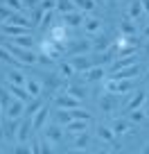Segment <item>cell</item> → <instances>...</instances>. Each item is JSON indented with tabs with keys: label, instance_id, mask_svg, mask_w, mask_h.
Here are the masks:
<instances>
[{
	"label": "cell",
	"instance_id": "1",
	"mask_svg": "<svg viewBox=\"0 0 149 154\" xmlns=\"http://www.w3.org/2000/svg\"><path fill=\"white\" fill-rule=\"evenodd\" d=\"M7 50L18 59V63H25V66H32V63L39 61V57H36L29 48H18V45H14V43H7Z\"/></svg>",
	"mask_w": 149,
	"mask_h": 154
},
{
	"label": "cell",
	"instance_id": "2",
	"mask_svg": "<svg viewBox=\"0 0 149 154\" xmlns=\"http://www.w3.org/2000/svg\"><path fill=\"white\" fill-rule=\"evenodd\" d=\"M131 79H106L104 82V91L113 93V95H120V93H129L131 91Z\"/></svg>",
	"mask_w": 149,
	"mask_h": 154
},
{
	"label": "cell",
	"instance_id": "3",
	"mask_svg": "<svg viewBox=\"0 0 149 154\" xmlns=\"http://www.w3.org/2000/svg\"><path fill=\"white\" fill-rule=\"evenodd\" d=\"M48 116H50V109L43 104L36 113L32 116V129H34V131H41V129H43V125L48 122Z\"/></svg>",
	"mask_w": 149,
	"mask_h": 154
},
{
	"label": "cell",
	"instance_id": "4",
	"mask_svg": "<svg viewBox=\"0 0 149 154\" xmlns=\"http://www.w3.org/2000/svg\"><path fill=\"white\" fill-rule=\"evenodd\" d=\"M61 20L63 25H70V27H79V25H84V11L75 9V11H68V14H61Z\"/></svg>",
	"mask_w": 149,
	"mask_h": 154
},
{
	"label": "cell",
	"instance_id": "5",
	"mask_svg": "<svg viewBox=\"0 0 149 154\" xmlns=\"http://www.w3.org/2000/svg\"><path fill=\"white\" fill-rule=\"evenodd\" d=\"M140 75V66L133 63L129 68H120V70H113V79H136Z\"/></svg>",
	"mask_w": 149,
	"mask_h": 154
},
{
	"label": "cell",
	"instance_id": "6",
	"mask_svg": "<svg viewBox=\"0 0 149 154\" xmlns=\"http://www.w3.org/2000/svg\"><path fill=\"white\" fill-rule=\"evenodd\" d=\"M68 61L75 66V70L77 72H82V70H88V68H93L95 66V59H88V57H84V54H77V57H70Z\"/></svg>",
	"mask_w": 149,
	"mask_h": 154
},
{
	"label": "cell",
	"instance_id": "7",
	"mask_svg": "<svg viewBox=\"0 0 149 154\" xmlns=\"http://www.w3.org/2000/svg\"><path fill=\"white\" fill-rule=\"evenodd\" d=\"M32 118H25L23 122H18V131H16V138H18V143H27V138H29V134H32Z\"/></svg>",
	"mask_w": 149,
	"mask_h": 154
},
{
	"label": "cell",
	"instance_id": "8",
	"mask_svg": "<svg viewBox=\"0 0 149 154\" xmlns=\"http://www.w3.org/2000/svg\"><path fill=\"white\" fill-rule=\"evenodd\" d=\"M54 102H57L59 109H77V106H79V100H77V97H72L70 93L57 95V97H54Z\"/></svg>",
	"mask_w": 149,
	"mask_h": 154
},
{
	"label": "cell",
	"instance_id": "9",
	"mask_svg": "<svg viewBox=\"0 0 149 154\" xmlns=\"http://www.w3.org/2000/svg\"><path fill=\"white\" fill-rule=\"evenodd\" d=\"M25 106H27L25 102H20V100H14V102H11V104L5 109V111H7V118H9V120H18L20 116L25 113Z\"/></svg>",
	"mask_w": 149,
	"mask_h": 154
},
{
	"label": "cell",
	"instance_id": "10",
	"mask_svg": "<svg viewBox=\"0 0 149 154\" xmlns=\"http://www.w3.org/2000/svg\"><path fill=\"white\" fill-rule=\"evenodd\" d=\"M86 50H91V43L84 41V38H79V41H70V43H68V54H70V57H77V54L86 52Z\"/></svg>",
	"mask_w": 149,
	"mask_h": 154
},
{
	"label": "cell",
	"instance_id": "11",
	"mask_svg": "<svg viewBox=\"0 0 149 154\" xmlns=\"http://www.w3.org/2000/svg\"><path fill=\"white\" fill-rule=\"evenodd\" d=\"M7 91H9L11 95L16 97V100L25 102V104H27V102H29V97H32V95L27 93V88H25V86H16V84H7Z\"/></svg>",
	"mask_w": 149,
	"mask_h": 154
},
{
	"label": "cell",
	"instance_id": "12",
	"mask_svg": "<svg viewBox=\"0 0 149 154\" xmlns=\"http://www.w3.org/2000/svg\"><path fill=\"white\" fill-rule=\"evenodd\" d=\"M84 79H86V82H104V68L93 66V68H88V70H84Z\"/></svg>",
	"mask_w": 149,
	"mask_h": 154
},
{
	"label": "cell",
	"instance_id": "13",
	"mask_svg": "<svg viewBox=\"0 0 149 154\" xmlns=\"http://www.w3.org/2000/svg\"><path fill=\"white\" fill-rule=\"evenodd\" d=\"M0 29L14 38V36H23V34H29V29H32V27H23V25H11V23H5Z\"/></svg>",
	"mask_w": 149,
	"mask_h": 154
},
{
	"label": "cell",
	"instance_id": "14",
	"mask_svg": "<svg viewBox=\"0 0 149 154\" xmlns=\"http://www.w3.org/2000/svg\"><path fill=\"white\" fill-rule=\"evenodd\" d=\"M115 104H118V95H113V93H104L102 100H100V106L106 113H113V111H115Z\"/></svg>",
	"mask_w": 149,
	"mask_h": 154
},
{
	"label": "cell",
	"instance_id": "15",
	"mask_svg": "<svg viewBox=\"0 0 149 154\" xmlns=\"http://www.w3.org/2000/svg\"><path fill=\"white\" fill-rule=\"evenodd\" d=\"M86 129H88V120H70L66 125V131H68V134H75V136L84 134Z\"/></svg>",
	"mask_w": 149,
	"mask_h": 154
},
{
	"label": "cell",
	"instance_id": "16",
	"mask_svg": "<svg viewBox=\"0 0 149 154\" xmlns=\"http://www.w3.org/2000/svg\"><path fill=\"white\" fill-rule=\"evenodd\" d=\"M7 79H9V84H16V86H25V82H27V77L20 70H16V68H9V70H7Z\"/></svg>",
	"mask_w": 149,
	"mask_h": 154
},
{
	"label": "cell",
	"instance_id": "17",
	"mask_svg": "<svg viewBox=\"0 0 149 154\" xmlns=\"http://www.w3.org/2000/svg\"><path fill=\"white\" fill-rule=\"evenodd\" d=\"M111 129H113V131H115V134H133V127H131V122L129 120H122V118H120V120H113V127H111Z\"/></svg>",
	"mask_w": 149,
	"mask_h": 154
},
{
	"label": "cell",
	"instance_id": "18",
	"mask_svg": "<svg viewBox=\"0 0 149 154\" xmlns=\"http://www.w3.org/2000/svg\"><path fill=\"white\" fill-rule=\"evenodd\" d=\"M61 136H63L61 125H50L48 129H45V138H48L50 143H61Z\"/></svg>",
	"mask_w": 149,
	"mask_h": 154
},
{
	"label": "cell",
	"instance_id": "19",
	"mask_svg": "<svg viewBox=\"0 0 149 154\" xmlns=\"http://www.w3.org/2000/svg\"><path fill=\"white\" fill-rule=\"evenodd\" d=\"M97 136H100L102 140H106V143H115V131L111 129V127L100 125V127H97Z\"/></svg>",
	"mask_w": 149,
	"mask_h": 154
},
{
	"label": "cell",
	"instance_id": "20",
	"mask_svg": "<svg viewBox=\"0 0 149 154\" xmlns=\"http://www.w3.org/2000/svg\"><path fill=\"white\" fill-rule=\"evenodd\" d=\"M32 41H34V38H32V34H23V36H14V38L9 41V43L18 45V48H29V50H32Z\"/></svg>",
	"mask_w": 149,
	"mask_h": 154
},
{
	"label": "cell",
	"instance_id": "21",
	"mask_svg": "<svg viewBox=\"0 0 149 154\" xmlns=\"http://www.w3.org/2000/svg\"><path fill=\"white\" fill-rule=\"evenodd\" d=\"M133 63H136V57L129 54V57H120L118 61H113L111 68H113V70H120V68H129V66H133Z\"/></svg>",
	"mask_w": 149,
	"mask_h": 154
},
{
	"label": "cell",
	"instance_id": "22",
	"mask_svg": "<svg viewBox=\"0 0 149 154\" xmlns=\"http://www.w3.org/2000/svg\"><path fill=\"white\" fill-rule=\"evenodd\" d=\"M102 27V20L100 18H86L84 20V29H86L88 34H97Z\"/></svg>",
	"mask_w": 149,
	"mask_h": 154
},
{
	"label": "cell",
	"instance_id": "23",
	"mask_svg": "<svg viewBox=\"0 0 149 154\" xmlns=\"http://www.w3.org/2000/svg\"><path fill=\"white\" fill-rule=\"evenodd\" d=\"M25 88H27V93L32 97H39L41 95V84L36 82V79H32V77H27V82H25Z\"/></svg>",
	"mask_w": 149,
	"mask_h": 154
},
{
	"label": "cell",
	"instance_id": "24",
	"mask_svg": "<svg viewBox=\"0 0 149 154\" xmlns=\"http://www.w3.org/2000/svg\"><path fill=\"white\" fill-rule=\"evenodd\" d=\"M72 2H75V7H77L79 11H84V14H86V11H93L97 7L95 0H72Z\"/></svg>",
	"mask_w": 149,
	"mask_h": 154
},
{
	"label": "cell",
	"instance_id": "25",
	"mask_svg": "<svg viewBox=\"0 0 149 154\" xmlns=\"http://www.w3.org/2000/svg\"><path fill=\"white\" fill-rule=\"evenodd\" d=\"M66 93H70V95H72V97H77V100H84V97H86V86H79V84H70Z\"/></svg>",
	"mask_w": 149,
	"mask_h": 154
},
{
	"label": "cell",
	"instance_id": "26",
	"mask_svg": "<svg viewBox=\"0 0 149 154\" xmlns=\"http://www.w3.org/2000/svg\"><path fill=\"white\" fill-rule=\"evenodd\" d=\"M75 72H77V70H75V66H72L70 61H61V66H59V75H61L63 79H68V77H72V75H75Z\"/></svg>",
	"mask_w": 149,
	"mask_h": 154
},
{
	"label": "cell",
	"instance_id": "27",
	"mask_svg": "<svg viewBox=\"0 0 149 154\" xmlns=\"http://www.w3.org/2000/svg\"><path fill=\"white\" fill-rule=\"evenodd\" d=\"M142 102H145V93H136L133 97H131V102L129 104H127V111H136V109H140V106H142Z\"/></svg>",
	"mask_w": 149,
	"mask_h": 154
},
{
	"label": "cell",
	"instance_id": "28",
	"mask_svg": "<svg viewBox=\"0 0 149 154\" xmlns=\"http://www.w3.org/2000/svg\"><path fill=\"white\" fill-rule=\"evenodd\" d=\"M57 9H59V14H68V11H75L77 7H75L72 0H57Z\"/></svg>",
	"mask_w": 149,
	"mask_h": 154
},
{
	"label": "cell",
	"instance_id": "29",
	"mask_svg": "<svg viewBox=\"0 0 149 154\" xmlns=\"http://www.w3.org/2000/svg\"><path fill=\"white\" fill-rule=\"evenodd\" d=\"M41 106H43V104H41V100H39V97H34V100L27 102V106H25V116H29V118H32V116L36 113Z\"/></svg>",
	"mask_w": 149,
	"mask_h": 154
},
{
	"label": "cell",
	"instance_id": "30",
	"mask_svg": "<svg viewBox=\"0 0 149 154\" xmlns=\"http://www.w3.org/2000/svg\"><path fill=\"white\" fill-rule=\"evenodd\" d=\"M70 120H72V113H70V109H61V111L57 113V125H63V127H66Z\"/></svg>",
	"mask_w": 149,
	"mask_h": 154
},
{
	"label": "cell",
	"instance_id": "31",
	"mask_svg": "<svg viewBox=\"0 0 149 154\" xmlns=\"http://www.w3.org/2000/svg\"><path fill=\"white\" fill-rule=\"evenodd\" d=\"M52 41H57V43H61V41H66V27L61 25H57V27L52 29Z\"/></svg>",
	"mask_w": 149,
	"mask_h": 154
},
{
	"label": "cell",
	"instance_id": "32",
	"mask_svg": "<svg viewBox=\"0 0 149 154\" xmlns=\"http://www.w3.org/2000/svg\"><path fill=\"white\" fill-rule=\"evenodd\" d=\"M70 113H72V120H88L91 122V113L88 111H84V109H70Z\"/></svg>",
	"mask_w": 149,
	"mask_h": 154
},
{
	"label": "cell",
	"instance_id": "33",
	"mask_svg": "<svg viewBox=\"0 0 149 154\" xmlns=\"http://www.w3.org/2000/svg\"><path fill=\"white\" fill-rule=\"evenodd\" d=\"M5 5L9 7L11 11H16V14H23V11H25V5H23V0H5Z\"/></svg>",
	"mask_w": 149,
	"mask_h": 154
},
{
	"label": "cell",
	"instance_id": "34",
	"mask_svg": "<svg viewBox=\"0 0 149 154\" xmlns=\"http://www.w3.org/2000/svg\"><path fill=\"white\" fill-rule=\"evenodd\" d=\"M140 14H142V2H140V0H136V2H131V5H129V16H131V18H138V16Z\"/></svg>",
	"mask_w": 149,
	"mask_h": 154
},
{
	"label": "cell",
	"instance_id": "35",
	"mask_svg": "<svg viewBox=\"0 0 149 154\" xmlns=\"http://www.w3.org/2000/svg\"><path fill=\"white\" fill-rule=\"evenodd\" d=\"M122 34H124V36H133L136 34V23L133 20H122Z\"/></svg>",
	"mask_w": 149,
	"mask_h": 154
},
{
	"label": "cell",
	"instance_id": "36",
	"mask_svg": "<svg viewBox=\"0 0 149 154\" xmlns=\"http://www.w3.org/2000/svg\"><path fill=\"white\" fill-rule=\"evenodd\" d=\"M61 79H63V77H59V75H48V82H45V84H48L50 91H54V88L61 86Z\"/></svg>",
	"mask_w": 149,
	"mask_h": 154
},
{
	"label": "cell",
	"instance_id": "37",
	"mask_svg": "<svg viewBox=\"0 0 149 154\" xmlns=\"http://www.w3.org/2000/svg\"><path fill=\"white\" fill-rule=\"evenodd\" d=\"M7 93H9V91H7V88H0V106H2V111H5L7 106H9L11 102H14V100H11L9 95H7Z\"/></svg>",
	"mask_w": 149,
	"mask_h": 154
},
{
	"label": "cell",
	"instance_id": "38",
	"mask_svg": "<svg viewBox=\"0 0 149 154\" xmlns=\"http://www.w3.org/2000/svg\"><path fill=\"white\" fill-rule=\"evenodd\" d=\"M86 145H88V134H86V131H84V134H77V138H75V147L86 149Z\"/></svg>",
	"mask_w": 149,
	"mask_h": 154
},
{
	"label": "cell",
	"instance_id": "39",
	"mask_svg": "<svg viewBox=\"0 0 149 154\" xmlns=\"http://www.w3.org/2000/svg\"><path fill=\"white\" fill-rule=\"evenodd\" d=\"M14 14H16V11H11L7 5H0V20H2V23H7V20H9Z\"/></svg>",
	"mask_w": 149,
	"mask_h": 154
},
{
	"label": "cell",
	"instance_id": "40",
	"mask_svg": "<svg viewBox=\"0 0 149 154\" xmlns=\"http://www.w3.org/2000/svg\"><path fill=\"white\" fill-rule=\"evenodd\" d=\"M0 59H2V61H18V59H16L7 48H2V45H0Z\"/></svg>",
	"mask_w": 149,
	"mask_h": 154
},
{
	"label": "cell",
	"instance_id": "41",
	"mask_svg": "<svg viewBox=\"0 0 149 154\" xmlns=\"http://www.w3.org/2000/svg\"><path fill=\"white\" fill-rule=\"evenodd\" d=\"M54 9H57V0H43L41 11H54Z\"/></svg>",
	"mask_w": 149,
	"mask_h": 154
},
{
	"label": "cell",
	"instance_id": "42",
	"mask_svg": "<svg viewBox=\"0 0 149 154\" xmlns=\"http://www.w3.org/2000/svg\"><path fill=\"white\" fill-rule=\"evenodd\" d=\"M14 154H32V145H27V143H20L18 147L14 149Z\"/></svg>",
	"mask_w": 149,
	"mask_h": 154
},
{
	"label": "cell",
	"instance_id": "43",
	"mask_svg": "<svg viewBox=\"0 0 149 154\" xmlns=\"http://www.w3.org/2000/svg\"><path fill=\"white\" fill-rule=\"evenodd\" d=\"M50 20H52V11H43V16H41V20H39V23H41V27H48V25H50Z\"/></svg>",
	"mask_w": 149,
	"mask_h": 154
},
{
	"label": "cell",
	"instance_id": "44",
	"mask_svg": "<svg viewBox=\"0 0 149 154\" xmlns=\"http://www.w3.org/2000/svg\"><path fill=\"white\" fill-rule=\"evenodd\" d=\"M129 118H131L133 122H140V120H145V111L136 109V111H131V113H129Z\"/></svg>",
	"mask_w": 149,
	"mask_h": 154
},
{
	"label": "cell",
	"instance_id": "45",
	"mask_svg": "<svg viewBox=\"0 0 149 154\" xmlns=\"http://www.w3.org/2000/svg\"><path fill=\"white\" fill-rule=\"evenodd\" d=\"M106 45H109V41H106V36H97V38H95V50H104Z\"/></svg>",
	"mask_w": 149,
	"mask_h": 154
},
{
	"label": "cell",
	"instance_id": "46",
	"mask_svg": "<svg viewBox=\"0 0 149 154\" xmlns=\"http://www.w3.org/2000/svg\"><path fill=\"white\" fill-rule=\"evenodd\" d=\"M23 5L25 7H36V5H39V0H23Z\"/></svg>",
	"mask_w": 149,
	"mask_h": 154
},
{
	"label": "cell",
	"instance_id": "47",
	"mask_svg": "<svg viewBox=\"0 0 149 154\" xmlns=\"http://www.w3.org/2000/svg\"><path fill=\"white\" fill-rule=\"evenodd\" d=\"M140 2H142V11L149 14V0H140Z\"/></svg>",
	"mask_w": 149,
	"mask_h": 154
},
{
	"label": "cell",
	"instance_id": "48",
	"mask_svg": "<svg viewBox=\"0 0 149 154\" xmlns=\"http://www.w3.org/2000/svg\"><path fill=\"white\" fill-rule=\"evenodd\" d=\"M70 154H88V152H86V149H79V147H75Z\"/></svg>",
	"mask_w": 149,
	"mask_h": 154
},
{
	"label": "cell",
	"instance_id": "49",
	"mask_svg": "<svg viewBox=\"0 0 149 154\" xmlns=\"http://www.w3.org/2000/svg\"><path fill=\"white\" fill-rule=\"evenodd\" d=\"M142 36H145V38H149V23L145 25V29H142Z\"/></svg>",
	"mask_w": 149,
	"mask_h": 154
},
{
	"label": "cell",
	"instance_id": "50",
	"mask_svg": "<svg viewBox=\"0 0 149 154\" xmlns=\"http://www.w3.org/2000/svg\"><path fill=\"white\" fill-rule=\"evenodd\" d=\"M140 154H149V140H147V143H145V147L140 149Z\"/></svg>",
	"mask_w": 149,
	"mask_h": 154
},
{
	"label": "cell",
	"instance_id": "51",
	"mask_svg": "<svg viewBox=\"0 0 149 154\" xmlns=\"http://www.w3.org/2000/svg\"><path fill=\"white\" fill-rule=\"evenodd\" d=\"M106 2H109V5H115V2H118V0H106Z\"/></svg>",
	"mask_w": 149,
	"mask_h": 154
},
{
	"label": "cell",
	"instance_id": "52",
	"mask_svg": "<svg viewBox=\"0 0 149 154\" xmlns=\"http://www.w3.org/2000/svg\"><path fill=\"white\" fill-rule=\"evenodd\" d=\"M97 154H111V152H106V149H102V152H97Z\"/></svg>",
	"mask_w": 149,
	"mask_h": 154
},
{
	"label": "cell",
	"instance_id": "53",
	"mask_svg": "<svg viewBox=\"0 0 149 154\" xmlns=\"http://www.w3.org/2000/svg\"><path fill=\"white\" fill-rule=\"evenodd\" d=\"M0 138H2V125H0Z\"/></svg>",
	"mask_w": 149,
	"mask_h": 154
},
{
	"label": "cell",
	"instance_id": "54",
	"mask_svg": "<svg viewBox=\"0 0 149 154\" xmlns=\"http://www.w3.org/2000/svg\"><path fill=\"white\" fill-rule=\"evenodd\" d=\"M147 116H149V104H147Z\"/></svg>",
	"mask_w": 149,
	"mask_h": 154
},
{
	"label": "cell",
	"instance_id": "55",
	"mask_svg": "<svg viewBox=\"0 0 149 154\" xmlns=\"http://www.w3.org/2000/svg\"><path fill=\"white\" fill-rule=\"evenodd\" d=\"M147 52H149V43H147Z\"/></svg>",
	"mask_w": 149,
	"mask_h": 154
},
{
	"label": "cell",
	"instance_id": "56",
	"mask_svg": "<svg viewBox=\"0 0 149 154\" xmlns=\"http://www.w3.org/2000/svg\"><path fill=\"white\" fill-rule=\"evenodd\" d=\"M0 111H2V106H0Z\"/></svg>",
	"mask_w": 149,
	"mask_h": 154
}]
</instances>
